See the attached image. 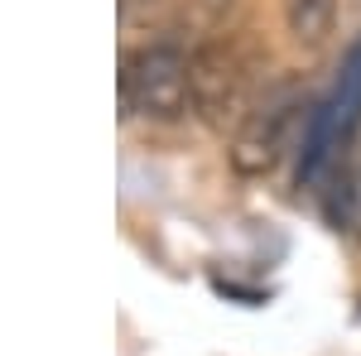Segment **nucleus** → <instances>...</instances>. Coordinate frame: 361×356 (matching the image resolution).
Masks as SVG:
<instances>
[{
    "label": "nucleus",
    "instance_id": "obj_4",
    "mask_svg": "<svg viewBox=\"0 0 361 356\" xmlns=\"http://www.w3.org/2000/svg\"><path fill=\"white\" fill-rule=\"evenodd\" d=\"M328 106H333L337 140H342V154H347V145L361 130V39H352V49L342 54V73L328 92Z\"/></svg>",
    "mask_w": 361,
    "mask_h": 356
},
{
    "label": "nucleus",
    "instance_id": "obj_2",
    "mask_svg": "<svg viewBox=\"0 0 361 356\" xmlns=\"http://www.w3.org/2000/svg\"><path fill=\"white\" fill-rule=\"evenodd\" d=\"M255 106V49L246 39H207L188 58V111L202 125H241Z\"/></svg>",
    "mask_w": 361,
    "mask_h": 356
},
{
    "label": "nucleus",
    "instance_id": "obj_6",
    "mask_svg": "<svg viewBox=\"0 0 361 356\" xmlns=\"http://www.w3.org/2000/svg\"><path fill=\"white\" fill-rule=\"evenodd\" d=\"M231 5H236V0H183V5H178V15L169 20V34H173V39H183L188 49H197V44H207V39H217V34H222Z\"/></svg>",
    "mask_w": 361,
    "mask_h": 356
},
{
    "label": "nucleus",
    "instance_id": "obj_3",
    "mask_svg": "<svg viewBox=\"0 0 361 356\" xmlns=\"http://www.w3.org/2000/svg\"><path fill=\"white\" fill-rule=\"evenodd\" d=\"M299 116H308V102H304V87L299 82L284 78V82L265 87L255 97V106L246 111V121L226 140L231 173L236 178H265V173H275V164L289 149V130H294Z\"/></svg>",
    "mask_w": 361,
    "mask_h": 356
},
{
    "label": "nucleus",
    "instance_id": "obj_1",
    "mask_svg": "<svg viewBox=\"0 0 361 356\" xmlns=\"http://www.w3.org/2000/svg\"><path fill=\"white\" fill-rule=\"evenodd\" d=\"M188 58L193 49L173 39L169 29L149 34L145 44L121 54L116 92H121V116L126 121H149V125H173L188 111Z\"/></svg>",
    "mask_w": 361,
    "mask_h": 356
},
{
    "label": "nucleus",
    "instance_id": "obj_7",
    "mask_svg": "<svg viewBox=\"0 0 361 356\" xmlns=\"http://www.w3.org/2000/svg\"><path fill=\"white\" fill-rule=\"evenodd\" d=\"M173 0H116V10H121V25H149V20H159Z\"/></svg>",
    "mask_w": 361,
    "mask_h": 356
},
{
    "label": "nucleus",
    "instance_id": "obj_5",
    "mask_svg": "<svg viewBox=\"0 0 361 356\" xmlns=\"http://www.w3.org/2000/svg\"><path fill=\"white\" fill-rule=\"evenodd\" d=\"M284 29L299 49H323L337 29V0H284Z\"/></svg>",
    "mask_w": 361,
    "mask_h": 356
}]
</instances>
